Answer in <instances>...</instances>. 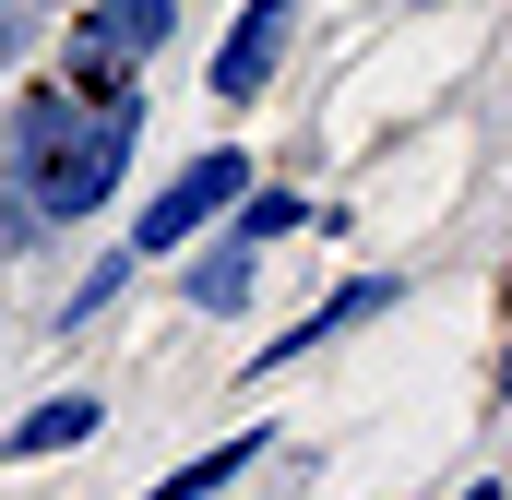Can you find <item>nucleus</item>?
I'll return each instance as SVG.
<instances>
[{"instance_id":"nucleus-3","label":"nucleus","mask_w":512,"mask_h":500,"mask_svg":"<svg viewBox=\"0 0 512 500\" xmlns=\"http://www.w3.org/2000/svg\"><path fill=\"white\" fill-rule=\"evenodd\" d=\"M251 179H262V155H251V143H203V155H179V167H167V179L131 203V262H167V250H191L215 215H227V203H239V191H251Z\"/></svg>"},{"instance_id":"nucleus-11","label":"nucleus","mask_w":512,"mask_h":500,"mask_svg":"<svg viewBox=\"0 0 512 500\" xmlns=\"http://www.w3.org/2000/svg\"><path fill=\"white\" fill-rule=\"evenodd\" d=\"M36 239H48V227H36V203H24V191H0V274H12Z\"/></svg>"},{"instance_id":"nucleus-14","label":"nucleus","mask_w":512,"mask_h":500,"mask_svg":"<svg viewBox=\"0 0 512 500\" xmlns=\"http://www.w3.org/2000/svg\"><path fill=\"white\" fill-rule=\"evenodd\" d=\"M36 12H72V0H36Z\"/></svg>"},{"instance_id":"nucleus-8","label":"nucleus","mask_w":512,"mask_h":500,"mask_svg":"<svg viewBox=\"0 0 512 500\" xmlns=\"http://www.w3.org/2000/svg\"><path fill=\"white\" fill-rule=\"evenodd\" d=\"M274 441H286V429H227L215 453H191V465H167V477H155L143 500H227L239 477H262V465H274Z\"/></svg>"},{"instance_id":"nucleus-10","label":"nucleus","mask_w":512,"mask_h":500,"mask_svg":"<svg viewBox=\"0 0 512 500\" xmlns=\"http://www.w3.org/2000/svg\"><path fill=\"white\" fill-rule=\"evenodd\" d=\"M48 24H60V12H36V0H0V84L48 60Z\"/></svg>"},{"instance_id":"nucleus-5","label":"nucleus","mask_w":512,"mask_h":500,"mask_svg":"<svg viewBox=\"0 0 512 500\" xmlns=\"http://www.w3.org/2000/svg\"><path fill=\"white\" fill-rule=\"evenodd\" d=\"M286 48H298V0H239L227 36H215V60H203V96L215 108H262L274 72H286Z\"/></svg>"},{"instance_id":"nucleus-15","label":"nucleus","mask_w":512,"mask_h":500,"mask_svg":"<svg viewBox=\"0 0 512 500\" xmlns=\"http://www.w3.org/2000/svg\"><path fill=\"white\" fill-rule=\"evenodd\" d=\"M405 12H441V0H405Z\"/></svg>"},{"instance_id":"nucleus-1","label":"nucleus","mask_w":512,"mask_h":500,"mask_svg":"<svg viewBox=\"0 0 512 500\" xmlns=\"http://www.w3.org/2000/svg\"><path fill=\"white\" fill-rule=\"evenodd\" d=\"M131 155H143V84H131V96H84L72 143H60V155L36 167V191H24L36 227H48V239H60V227H96L131 191Z\"/></svg>"},{"instance_id":"nucleus-6","label":"nucleus","mask_w":512,"mask_h":500,"mask_svg":"<svg viewBox=\"0 0 512 500\" xmlns=\"http://www.w3.org/2000/svg\"><path fill=\"white\" fill-rule=\"evenodd\" d=\"M167 262H179V310H191V322H239V310H251V286H262V250L227 239V227H203V239L167 250Z\"/></svg>"},{"instance_id":"nucleus-4","label":"nucleus","mask_w":512,"mask_h":500,"mask_svg":"<svg viewBox=\"0 0 512 500\" xmlns=\"http://www.w3.org/2000/svg\"><path fill=\"white\" fill-rule=\"evenodd\" d=\"M393 310H405V274H346V286H322V298H310V310H298V322H286L274 346H251V358H239V381L310 370L322 346H346V334H370V322H393Z\"/></svg>"},{"instance_id":"nucleus-2","label":"nucleus","mask_w":512,"mask_h":500,"mask_svg":"<svg viewBox=\"0 0 512 500\" xmlns=\"http://www.w3.org/2000/svg\"><path fill=\"white\" fill-rule=\"evenodd\" d=\"M167 48H179V0H72L48 72L84 84V96H131L143 60H167Z\"/></svg>"},{"instance_id":"nucleus-9","label":"nucleus","mask_w":512,"mask_h":500,"mask_svg":"<svg viewBox=\"0 0 512 500\" xmlns=\"http://www.w3.org/2000/svg\"><path fill=\"white\" fill-rule=\"evenodd\" d=\"M131 274H143V262H131V239H120V250H96V262L60 286V310H48V322H60V334H84L96 310H120V298H131Z\"/></svg>"},{"instance_id":"nucleus-13","label":"nucleus","mask_w":512,"mask_h":500,"mask_svg":"<svg viewBox=\"0 0 512 500\" xmlns=\"http://www.w3.org/2000/svg\"><path fill=\"white\" fill-rule=\"evenodd\" d=\"M489 393H501V405H512V334H501V370H489Z\"/></svg>"},{"instance_id":"nucleus-12","label":"nucleus","mask_w":512,"mask_h":500,"mask_svg":"<svg viewBox=\"0 0 512 500\" xmlns=\"http://www.w3.org/2000/svg\"><path fill=\"white\" fill-rule=\"evenodd\" d=\"M453 500H512V489H501V477H465V489H453Z\"/></svg>"},{"instance_id":"nucleus-7","label":"nucleus","mask_w":512,"mask_h":500,"mask_svg":"<svg viewBox=\"0 0 512 500\" xmlns=\"http://www.w3.org/2000/svg\"><path fill=\"white\" fill-rule=\"evenodd\" d=\"M96 429H108V393H84V381H72V393H36V405L0 429V465H48V453H84Z\"/></svg>"}]
</instances>
